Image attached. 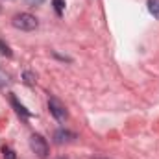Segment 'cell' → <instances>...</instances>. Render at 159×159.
Returning <instances> with one entry per match:
<instances>
[{"label":"cell","mask_w":159,"mask_h":159,"mask_svg":"<svg viewBox=\"0 0 159 159\" xmlns=\"http://www.w3.org/2000/svg\"><path fill=\"white\" fill-rule=\"evenodd\" d=\"M11 24L17 28V30H22V32H32L37 28V19L30 13H17L13 19H11Z\"/></svg>","instance_id":"obj_1"},{"label":"cell","mask_w":159,"mask_h":159,"mask_svg":"<svg viewBox=\"0 0 159 159\" xmlns=\"http://www.w3.org/2000/svg\"><path fill=\"white\" fill-rule=\"evenodd\" d=\"M30 148H32V152L41 159H44L48 156V143H46L41 135H37V133H34V135L30 137Z\"/></svg>","instance_id":"obj_2"},{"label":"cell","mask_w":159,"mask_h":159,"mask_svg":"<svg viewBox=\"0 0 159 159\" xmlns=\"http://www.w3.org/2000/svg\"><path fill=\"white\" fill-rule=\"evenodd\" d=\"M24 78H26V83H28V85H34V76H32L30 72H26V74H24Z\"/></svg>","instance_id":"obj_10"},{"label":"cell","mask_w":159,"mask_h":159,"mask_svg":"<svg viewBox=\"0 0 159 159\" xmlns=\"http://www.w3.org/2000/svg\"><path fill=\"white\" fill-rule=\"evenodd\" d=\"M2 156H4V159H17L15 152H13L9 146H4V148H2Z\"/></svg>","instance_id":"obj_8"},{"label":"cell","mask_w":159,"mask_h":159,"mask_svg":"<svg viewBox=\"0 0 159 159\" xmlns=\"http://www.w3.org/2000/svg\"><path fill=\"white\" fill-rule=\"evenodd\" d=\"M52 2H54L56 13H57V15H61V13H63V9H65V0H52Z\"/></svg>","instance_id":"obj_9"},{"label":"cell","mask_w":159,"mask_h":159,"mask_svg":"<svg viewBox=\"0 0 159 159\" xmlns=\"http://www.w3.org/2000/svg\"><path fill=\"white\" fill-rule=\"evenodd\" d=\"M48 109H50V115H52L56 120H59V122L67 120V117H69L65 106H63L57 98H50V100H48Z\"/></svg>","instance_id":"obj_3"},{"label":"cell","mask_w":159,"mask_h":159,"mask_svg":"<svg viewBox=\"0 0 159 159\" xmlns=\"http://www.w3.org/2000/svg\"><path fill=\"white\" fill-rule=\"evenodd\" d=\"M148 11L159 20V0H148Z\"/></svg>","instance_id":"obj_6"},{"label":"cell","mask_w":159,"mask_h":159,"mask_svg":"<svg viewBox=\"0 0 159 159\" xmlns=\"http://www.w3.org/2000/svg\"><path fill=\"white\" fill-rule=\"evenodd\" d=\"M28 2H30V4H35V2L39 4V2H43V0H28Z\"/></svg>","instance_id":"obj_11"},{"label":"cell","mask_w":159,"mask_h":159,"mask_svg":"<svg viewBox=\"0 0 159 159\" xmlns=\"http://www.w3.org/2000/svg\"><path fill=\"white\" fill-rule=\"evenodd\" d=\"M11 104H13V107H15V111H17L19 115H22V117H26V119H28V117H32V113H30V111H28L22 104H19L15 96H11Z\"/></svg>","instance_id":"obj_5"},{"label":"cell","mask_w":159,"mask_h":159,"mask_svg":"<svg viewBox=\"0 0 159 159\" xmlns=\"http://www.w3.org/2000/svg\"><path fill=\"white\" fill-rule=\"evenodd\" d=\"M0 56H6V57H11V56H13L11 48H9L4 41H0Z\"/></svg>","instance_id":"obj_7"},{"label":"cell","mask_w":159,"mask_h":159,"mask_svg":"<svg viewBox=\"0 0 159 159\" xmlns=\"http://www.w3.org/2000/svg\"><path fill=\"white\" fill-rule=\"evenodd\" d=\"M54 139H56L57 144H63V143H70V141H74L76 135H74L72 131H69V129H57V131L54 133Z\"/></svg>","instance_id":"obj_4"}]
</instances>
